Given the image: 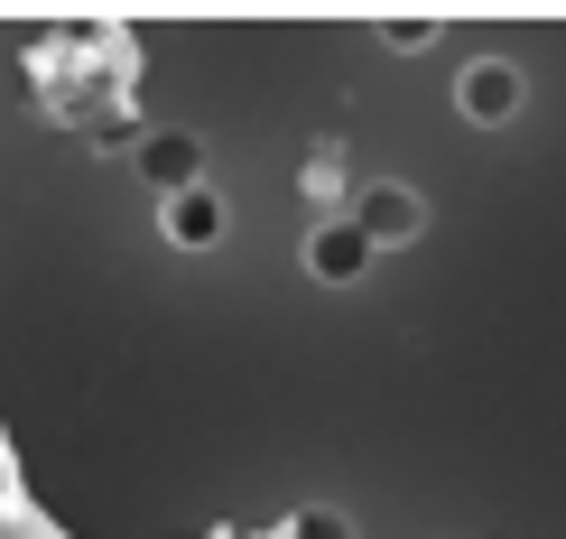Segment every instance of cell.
Listing matches in <instances>:
<instances>
[{"instance_id":"6da1fadb","label":"cell","mask_w":566,"mask_h":539,"mask_svg":"<svg viewBox=\"0 0 566 539\" xmlns=\"http://www.w3.org/2000/svg\"><path fill=\"white\" fill-rule=\"evenodd\" d=\"M0 539H84V530H65L56 511H46L29 484H19V456H10V437H0Z\"/></svg>"}]
</instances>
